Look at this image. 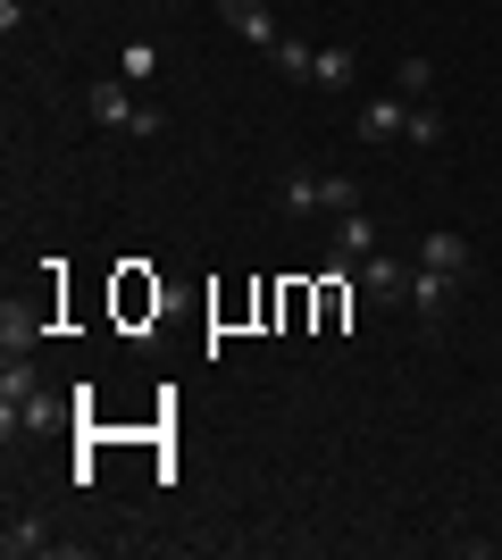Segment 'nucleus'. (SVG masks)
Listing matches in <instances>:
<instances>
[{
  "label": "nucleus",
  "mask_w": 502,
  "mask_h": 560,
  "mask_svg": "<svg viewBox=\"0 0 502 560\" xmlns=\"http://www.w3.org/2000/svg\"><path fill=\"white\" fill-rule=\"evenodd\" d=\"M84 117H93V126H118V135H167V117L126 93V75H101L93 93H84Z\"/></svg>",
  "instance_id": "obj_1"
},
{
  "label": "nucleus",
  "mask_w": 502,
  "mask_h": 560,
  "mask_svg": "<svg viewBox=\"0 0 502 560\" xmlns=\"http://www.w3.org/2000/svg\"><path fill=\"white\" fill-rule=\"evenodd\" d=\"M410 268H419V259H394V252H369V259H360V302H377V310H394V302H410Z\"/></svg>",
  "instance_id": "obj_2"
},
{
  "label": "nucleus",
  "mask_w": 502,
  "mask_h": 560,
  "mask_svg": "<svg viewBox=\"0 0 502 560\" xmlns=\"http://www.w3.org/2000/svg\"><path fill=\"white\" fill-rule=\"evenodd\" d=\"M369 252H385L377 218H369V210H343V218H335V226H327V259H335V268H360V259H369Z\"/></svg>",
  "instance_id": "obj_3"
},
{
  "label": "nucleus",
  "mask_w": 502,
  "mask_h": 560,
  "mask_svg": "<svg viewBox=\"0 0 502 560\" xmlns=\"http://www.w3.org/2000/svg\"><path fill=\"white\" fill-rule=\"evenodd\" d=\"M59 427V401L50 394H25V401H0V435L17 444V435H50Z\"/></svg>",
  "instance_id": "obj_4"
},
{
  "label": "nucleus",
  "mask_w": 502,
  "mask_h": 560,
  "mask_svg": "<svg viewBox=\"0 0 502 560\" xmlns=\"http://www.w3.org/2000/svg\"><path fill=\"white\" fill-rule=\"evenodd\" d=\"M419 268H435V277H469V234H460V226H435L428 234V243H419Z\"/></svg>",
  "instance_id": "obj_5"
},
{
  "label": "nucleus",
  "mask_w": 502,
  "mask_h": 560,
  "mask_svg": "<svg viewBox=\"0 0 502 560\" xmlns=\"http://www.w3.org/2000/svg\"><path fill=\"white\" fill-rule=\"evenodd\" d=\"M402 135H410V101L402 93H377L360 109V142H402Z\"/></svg>",
  "instance_id": "obj_6"
},
{
  "label": "nucleus",
  "mask_w": 502,
  "mask_h": 560,
  "mask_svg": "<svg viewBox=\"0 0 502 560\" xmlns=\"http://www.w3.org/2000/svg\"><path fill=\"white\" fill-rule=\"evenodd\" d=\"M453 293H460L453 277H435V268H410V310H419L428 327H444V318H453Z\"/></svg>",
  "instance_id": "obj_7"
},
{
  "label": "nucleus",
  "mask_w": 502,
  "mask_h": 560,
  "mask_svg": "<svg viewBox=\"0 0 502 560\" xmlns=\"http://www.w3.org/2000/svg\"><path fill=\"white\" fill-rule=\"evenodd\" d=\"M218 18H226V25H235V34H243V43H277V9H268V0H218Z\"/></svg>",
  "instance_id": "obj_8"
},
{
  "label": "nucleus",
  "mask_w": 502,
  "mask_h": 560,
  "mask_svg": "<svg viewBox=\"0 0 502 560\" xmlns=\"http://www.w3.org/2000/svg\"><path fill=\"white\" fill-rule=\"evenodd\" d=\"M268 68L285 75V84H311V68H318V43H302V34H277V43H268Z\"/></svg>",
  "instance_id": "obj_9"
},
{
  "label": "nucleus",
  "mask_w": 502,
  "mask_h": 560,
  "mask_svg": "<svg viewBox=\"0 0 502 560\" xmlns=\"http://www.w3.org/2000/svg\"><path fill=\"white\" fill-rule=\"evenodd\" d=\"M277 210H285V218H327V201H318V176H311V167H293L285 185H277Z\"/></svg>",
  "instance_id": "obj_10"
},
{
  "label": "nucleus",
  "mask_w": 502,
  "mask_h": 560,
  "mask_svg": "<svg viewBox=\"0 0 502 560\" xmlns=\"http://www.w3.org/2000/svg\"><path fill=\"white\" fill-rule=\"evenodd\" d=\"M0 552H9V560H34V552H59V536H50V527H43V518H9V536H0Z\"/></svg>",
  "instance_id": "obj_11"
},
{
  "label": "nucleus",
  "mask_w": 502,
  "mask_h": 560,
  "mask_svg": "<svg viewBox=\"0 0 502 560\" xmlns=\"http://www.w3.org/2000/svg\"><path fill=\"white\" fill-rule=\"evenodd\" d=\"M34 343H43V327H34V310H17V302H9V310H0V351L17 360V351H34Z\"/></svg>",
  "instance_id": "obj_12"
},
{
  "label": "nucleus",
  "mask_w": 502,
  "mask_h": 560,
  "mask_svg": "<svg viewBox=\"0 0 502 560\" xmlns=\"http://www.w3.org/2000/svg\"><path fill=\"white\" fill-rule=\"evenodd\" d=\"M394 93H402V101H435V59H419V50H410L402 68H394Z\"/></svg>",
  "instance_id": "obj_13"
},
{
  "label": "nucleus",
  "mask_w": 502,
  "mask_h": 560,
  "mask_svg": "<svg viewBox=\"0 0 502 560\" xmlns=\"http://www.w3.org/2000/svg\"><path fill=\"white\" fill-rule=\"evenodd\" d=\"M311 84H318V93H343V84H352V50H318V68H311Z\"/></svg>",
  "instance_id": "obj_14"
},
{
  "label": "nucleus",
  "mask_w": 502,
  "mask_h": 560,
  "mask_svg": "<svg viewBox=\"0 0 502 560\" xmlns=\"http://www.w3.org/2000/svg\"><path fill=\"white\" fill-rule=\"evenodd\" d=\"M402 142L435 151V142H444V109H435V101H410V135H402Z\"/></svg>",
  "instance_id": "obj_15"
},
{
  "label": "nucleus",
  "mask_w": 502,
  "mask_h": 560,
  "mask_svg": "<svg viewBox=\"0 0 502 560\" xmlns=\"http://www.w3.org/2000/svg\"><path fill=\"white\" fill-rule=\"evenodd\" d=\"M25 394H43V376H34V360H9V369H0V401H25Z\"/></svg>",
  "instance_id": "obj_16"
},
{
  "label": "nucleus",
  "mask_w": 502,
  "mask_h": 560,
  "mask_svg": "<svg viewBox=\"0 0 502 560\" xmlns=\"http://www.w3.org/2000/svg\"><path fill=\"white\" fill-rule=\"evenodd\" d=\"M151 68H160V50H151V43H126V59H118L126 84H151Z\"/></svg>",
  "instance_id": "obj_17"
}]
</instances>
